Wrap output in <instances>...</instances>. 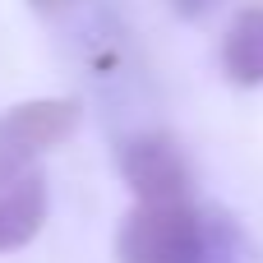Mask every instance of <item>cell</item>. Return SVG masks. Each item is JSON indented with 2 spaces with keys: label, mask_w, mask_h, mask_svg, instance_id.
<instances>
[{
  "label": "cell",
  "mask_w": 263,
  "mask_h": 263,
  "mask_svg": "<svg viewBox=\"0 0 263 263\" xmlns=\"http://www.w3.org/2000/svg\"><path fill=\"white\" fill-rule=\"evenodd\" d=\"M79 129L74 97H28L0 111V190L37 166L42 153L65 143Z\"/></svg>",
  "instance_id": "7a4b0ae2"
},
{
  "label": "cell",
  "mask_w": 263,
  "mask_h": 263,
  "mask_svg": "<svg viewBox=\"0 0 263 263\" xmlns=\"http://www.w3.org/2000/svg\"><path fill=\"white\" fill-rule=\"evenodd\" d=\"M51 213V194H46V176L32 166L28 176L9 180L0 190V254H18L28 250Z\"/></svg>",
  "instance_id": "277c9868"
},
{
  "label": "cell",
  "mask_w": 263,
  "mask_h": 263,
  "mask_svg": "<svg viewBox=\"0 0 263 263\" xmlns=\"http://www.w3.org/2000/svg\"><path fill=\"white\" fill-rule=\"evenodd\" d=\"M69 5H74V0H28L32 14H65Z\"/></svg>",
  "instance_id": "8992f818"
},
{
  "label": "cell",
  "mask_w": 263,
  "mask_h": 263,
  "mask_svg": "<svg viewBox=\"0 0 263 263\" xmlns=\"http://www.w3.org/2000/svg\"><path fill=\"white\" fill-rule=\"evenodd\" d=\"M203 5H208V0H176V9H180V14H199Z\"/></svg>",
  "instance_id": "52a82bcc"
},
{
  "label": "cell",
  "mask_w": 263,
  "mask_h": 263,
  "mask_svg": "<svg viewBox=\"0 0 263 263\" xmlns=\"http://www.w3.org/2000/svg\"><path fill=\"white\" fill-rule=\"evenodd\" d=\"M208 222L185 203H134L116 231V263H203L208 254Z\"/></svg>",
  "instance_id": "6da1fadb"
},
{
  "label": "cell",
  "mask_w": 263,
  "mask_h": 263,
  "mask_svg": "<svg viewBox=\"0 0 263 263\" xmlns=\"http://www.w3.org/2000/svg\"><path fill=\"white\" fill-rule=\"evenodd\" d=\"M222 74L236 88H263V0L245 5L222 32Z\"/></svg>",
  "instance_id": "5b68a950"
},
{
  "label": "cell",
  "mask_w": 263,
  "mask_h": 263,
  "mask_svg": "<svg viewBox=\"0 0 263 263\" xmlns=\"http://www.w3.org/2000/svg\"><path fill=\"white\" fill-rule=\"evenodd\" d=\"M120 176L134 203H185L194 199L190 157L171 134H134L120 148Z\"/></svg>",
  "instance_id": "3957f363"
}]
</instances>
